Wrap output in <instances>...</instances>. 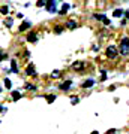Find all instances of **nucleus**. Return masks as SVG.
<instances>
[{
  "label": "nucleus",
  "mask_w": 129,
  "mask_h": 134,
  "mask_svg": "<svg viewBox=\"0 0 129 134\" xmlns=\"http://www.w3.org/2000/svg\"><path fill=\"white\" fill-rule=\"evenodd\" d=\"M8 58V55L5 54V52H2V51H0V61H2V60H6Z\"/></svg>",
  "instance_id": "nucleus-23"
},
{
  "label": "nucleus",
  "mask_w": 129,
  "mask_h": 134,
  "mask_svg": "<svg viewBox=\"0 0 129 134\" xmlns=\"http://www.w3.org/2000/svg\"><path fill=\"white\" fill-rule=\"evenodd\" d=\"M66 27H68V28H71V30H74V28L77 27V22L74 21V19H69V21L66 22Z\"/></svg>",
  "instance_id": "nucleus-10"
},
{
  "label": "nucleus",
  "mask_w": 129,
  "mask_h": 134,
  "mask_svg": "<svg viewBox=\"0 0 129 134\" xmlns=\"http://www.w3.org/2000/svg\"><path fill=\"white\" fill-rule=\"evenodd\" d=\"M5 87H6V89H11V87H12V83H11V79H5Z\"/></svg>",
  "instance_id": "nucleus-18"
},
{
  "label": "nucleus",
  "mask_w": 129,
  "mask_h": 134,
  "mask_svg": "<svg viewBox=\"0 0 129 134\" xmlns=\"http://www.w3.org/2000/svg\"><path fill=\"white\" fill-rule=\"evenodd\" d=\"M59 76H62V72H60V70H54L53 73H51V78H53V79H57Z\"/></svg>",
  "instance_id": "nucleus-15"
},
{
  "label": "nucleus",
  "mask_w": 129,
  "mask_h": 134,
  "mask_svg": "<svg viewBox=\"0 0 129 134\" xmlns=\"http://www.w3.org/2000/svg\"><path fill=\"white\" fill-rule=\"evenodd\" d=\"M12 98H14L15 101H17V100H20V98H21V94H20L18 91H14V92H12Z\"/></svg>",
  "instance_id": "nucleus-16"
},
{
  "label": "nucleus",
  "mask_w": 129,
  "mask_h": 134,
  "mask_svg": "<svg viewBox=\"0 0 129 134\" xmlns=\"http://www.w3.org/2000/svg\"><path fill=\"white\" fill-rule=\"evenodd\" d=\"M104 24H105V25H108V24H111V19L105 18V19H104Z\"/></svg>",
  "instance_id": "nucleus-26"
},
{
  "label": "nucleus",
  "mask_w": 129,
  "mask_h": 134,
  "mask_svg": "<svg viewBox=\"0 0 129 134\" xmlns=\"http://www.w3.org/2000/svg\"><path fill=\"white\" fill-rule=\"evenodd\" d=\"M30 25H32V24L29 21H24L21 25H20V31H24V30H27V28H30Z\"/></svg>",
  "instance_id": "nucleus-9"
},
{
  "label": "nucleus",
  "mask_w": 129,
  "mask_h": 134,
  "mask_svg": "<svg viewBox=\"0 0 129 134\" xmlns=\"http://www.w3.org/2000/svg\"><path fill=\"white\" fill-rule=\"evenodd\" d=\"M6 25H8V27H11V25H12V19H9V21H6Z\"/></svg>",
  "instance_id": "nucleus-27"
},
{
  "label": "nucleus",
  "mask_w": 129,
  "mask_h": 134,
  "mask_svg": "<svg viewBox=\"0 0 129 134\" xmlns=\"http://www.w3.org/2000/svg\"><path fill=\"white\" fill-rule=\"evenodd\" d=\"M107 134H114V130H108V131H107Z\"/></svg>",
  "instance_id": "nucleus-29"
},
{
  "label": "nucleus",
  "mask_w": 129,
  "mask_h": 134,
  "mask_svg": "<svg viewBox=\"0 0 129 134\" xmlns=\"http://www.w3.org/2000/svg\"><path fill=\"white\" fill-rule=\"evenodd\" d=\"M84 67H86V63H84V61H75L74 64H72V69L77 70V72H83Z\"/></svg>",
  "instance_id": "nucleus-3"
},
{
  "label": "nucleus",
  "mask_w": 129,
  "mask_h": 134,
  "mask_svg": "<svg viewBox=\"0 0 129 134\" xmlns=\"http://www.w3.org/2000/svg\"><path fill=\"white\" fill-rule=\"evenodd\" d=\"M93 85H95L93 79H87V80H84V82H83V88H90V87H93Z\"/></svg>",
  "instance_id": "nucleus-8"
},
{
  "label": "nucleus",
  "mask_w": 129,
  "mask_h": 134,
  "mask_svg": "<svg viewBox=\"0 0 129 134\" xmlns=\"http://www.w3.org/2000/svg\"><path fill=\"white\" fill-rule=\"evenodd\" d=\"M105 55H107V58H110V60H116L117 55H119V49L116 46H113V45H110L105 51Z\"/></svg>",
  "instance_id": "nucleus-2"
},
{
  "label": "nucleus",
  "mask_w": 129,
  "mask_h": 134,
  "mask_svg": "<svg viewBox=\"0 0 129 134\" xmlns=\"http://www.w3.org/2000/svg\"><path fill=\"white\" fill-rule=\"evenodd\" d=\"M62 31H63V28L60 27V25H56V27H54V33H57V34H60V33H62Z\"/></svg>",
  "instance_id": "nucleus-20"
},
{
  "label": "nucleus",
  "mask_w": 129,
  "mask_h": 134,
  "mask_svg": "<svg viewBox=\"0 0 129 134\" xmlns=\"http://www.w3.org/2000/svg\"><path fill=\"white\" fill-rule=\"evenodd\" d=\"M71 101H72V104H77L78 103V97H71Z\"/></svg>",
  "instance_id": "nucleus-24"
},
{
  "label": "nucleus",
  "mask_w": 129,
  "mask_h": 134,
  "mask_svg": "<svg viewBox=\"0 0 129 134\" xmlns=\"http://www.w3.org/2000/svg\"><path fill=\"white\" fill-rule=\"evenodd\" d=\"M125 17H126V19H129V11L125 12Z\"/></svg>",
  "instance_id": "nucleus-28"
},
{
  "label": "nucleus",
  "mask_w": 129,
  "mask_h": 134,
  "mask_svg": "<svg viewBox=\"0 0 129 134\" xmlns=\"http://www.w3.org/2000/svg\"><path fill=\"white\" fill-rule=\"evenodd\" d=\"M26 75H29V76H35V75H36V70H35V66H33V64H29V66H27Z\"/></svg>",
  "instance_id": "nucleus-7"
},
{
  "label": "nucleus",
  "mask_w": 129,
  "mask_h": 134,
  "mask_svg": "<svg viewBox=\"0 0 129 134\" xmlns=\"http://www.w3.org/2000/svg\"><path fill=\"white\" fill-rule=\"evenodd\" d=\"M90 134H99V133H98V131H92Z\"/></svg>",
  "instance_id": "nucleus-30"
},
{
  "label": "nucleus",
  "mask_w": 129,
  "mask_h": 134,
  "mask_svg": "<svg viewBox=\"0 0 129 134\" xmlns=\"http://www.w3.org/2000/svg\"><path fill=\"white\" fill-rule=\"evenodd\" d=\"M119 54H122L123 57L129 55V37H122L119 45Z\"/></svg>",
  "instance_id": "nucleus-1"
},
{
  "label": "nucleus",
  "mask_w": 129,
  "mask_h": 134,
  "mask_svg": "<svg viewBox=\"0 0 129 134\" xmlns=\"http://www.w3.org/2000/svg\"><path fill=\"white\" fill-rule=\"evenodd\" d=\"M72 83H74V82H72V80H71V79H68V80H64V82H63L62 85H60V89H62V91H68V89H69V88L72 87Z\"/></svg>",
  "instance_id": "nucleus-6"
},
{
  "label": "nucleus",
  "mask_w": 129,
  "mask_h": 134,
  "mask_svg": "<svg viewBox=\"0 0 129 134\" xmlns=\"http://www.w3.org/2000/svg\"><path fill=\"white\" fill-rule=\"evenodd\" d=\"M47 11L56 12V0H47Z\"/></svg>",
  "instance_id": "nucleus-5"
},
{
  "label": "nucleus",
  "mask_w": 129,
  "mask_h": 134,
  "mask_svg": "<svg viewBox=\"0 0 129 134\" xmlns=\"http://www.w3.org/2000/svg\"><path fill=\"white\" fill-rule=\"evenodd\" d=\"M101 73H102V76H101V80H107V72L102 69V70H101Z\"/></svg>",
  "instance_id": "nucleus-22"
},
{
  "label": "nucleus",
  "mask_w": 129,
  "mask_h": 134,
  "mask_svg": "<svg viewBox=\"0 0 129 134\" xmlns=\"http://www.w3.org/2000/svg\"><path fill=\"white\" fill-rule=\"evenodd\" d=\"M26 89H30V91H36V87H35V85H30V83H26Z\"/></svg>",
  "instance_id": "nucleus-21"
},
{
  "label": "nucleus",
  "mask_w": 129,
  "mask_h": 134,
  "mask_svg": "<svg viewBox=\"0 0 129 134\" xmlns=\"http://www.w3.org/2000/svg\"><path fill=\"white\" fill-rule=\"evenodd\" d=\"M45 98H47L48 103H53V101L56 100V95H45Z\"/></svg>",
  "instance_id": "nucleus-19"
},
{
  "label": "nucleus",
  "mask_w": 129,
  "mask_h": 134,
  "mask_svg": "<svg viewBox=\"0 0 129 134\" xmlns=\"http://www.w3.org/2000/svg\"><path fill=\"white\" fill-rule=\"evenodd\" d=\"M26 39H27V42L33 43V42H36V40H38V34H36L35 31H29V33H27V36H26Z\"/></svg>",
  "instance_id": "nucleus-4"
},
{
  "label": "nucleus",
  "mask_w": 129,
  "mask_h": 134,
  "mask_svg": "<svg viewBox=\"0 0 129 134\" xmlns=\"http://www.w3.org/2000/svg\"><path fill=\"white\" fill-rule=\"evenodd\" d=\"M93 18H95V19H98V21H104V19H105L107 17H105L104 14H96V15H93Z\"/></svg>",
  "instance_id": "nucleus-14"
},
{
  "label": "nucleus",
  "mask_w": 129,
  "mask_h": 134,
  "mask_svg": "<svg viewBox=\"0 0 129 134\" xmlns=\"http://www.w3.org/2000/svg\"><path fill=\"white\" fill-rule=\"evenodd\" d=\"M122 15H123V9H116L113 12V17L114 18H119V17H122Z\"/></svg>",
  "instance_id": "nucleus-12"
},
{
  "label": "nucleus",
  "mask_w": 129,
  "mask_h": 134,
  "mask_svg": "<svg viewBox=\"0 0 129 134\" xmlns=\"http://www.w3.org/2000/svg\"><path fill=\"white\" fill-rule=\"evenodd\" d=\"M11 72H14V73H18V69H17V61H15V60H12L11 61Z\"/></svg>",
  "instance_id": "nucleus-13"
},
{
  "label": "nucleus",
  "mask_w": 129,
  "mask_h": 134,
  "mask_svg": "<svg viewBox=\"0 0 129 134\" xmlns=\"http://www.w3.org/2000/svg\"><path fill=\"white\" fill-rule=\"evenodd\" d=\"M0 12H2L3 15H6L8 12H9V7H8V6H2V7H0Z\"/></svg>",
  "instance_id": "nucleus-17"
},
{
  "label": "nucleus",
  "mask_w": 129,
  "mask_h": 134,
  "mask_svg": "<svg viewBox=\"0 0 129 134\" xmlns=\"http://www.w3.org/2000/svg\"><path fill=\"white\" fill-rule=\"evenodd\" d=\"M45 0H38V6H45Z\"/></svg>",
  "instance_id": "nucleus-25"
},
{
  "label": "nucleus",
  "mask_w": 129,
  "mask_h": 134,
  "mask_svg": "<svg viewBox=\"0 0 129 134\" xmlns=\"http://www.w3.org/2000/svg\"><path fill=\"white\" fill-rule=\"evenodd\" d=\"M69 7H71L69 5H63V6H62V9L59 11V14H60V15H64V14H66L68 11H69Z\"/></svg>",
  "instance_id": "nucleus-11"
}]
</instances>
